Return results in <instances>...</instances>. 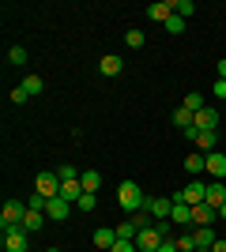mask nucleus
I'll list each match as a JSON object with an SVG mask.
<instances>
[{"label":"nucleus","instance_id":"12","mask_svg":"<svg viewBox=\"0 0 226 252\" xmlns=\"http://www.w3.org/2000/svg\"><path fill=\"white\" fill-rule=\"evenodd\" d=\"M215 219H219L215 207H207V203H196V207H193V226H211Z\"/></svg>","mask_w":226,"mask_h":252},{"label":"nucleus","instance_id":"39","mask_svg":"<svg viewBox=\"0 0 226 252\" xmlns=\"http://www.w3.org/2000/svg\"><path fill=\"white\" fill-rule=\"evenodd\" d=\"M219 219H226V203H223V207H219Z\"/></svg>","mask_w":226,"mask_h":252},{"label":"nucleus","instance_id":"37","mask_svg":"<svg viewBox=\"0 0 226 252\" xmlns=\"http://www.w3.org/2000/svg\"><path fill=\"white\" fill-rule=\"evenodd\" d=\"M219 79H226V57L219 61Z\"/></svg>","mask_w":226,"mask_h":252},{"label":"nucleus","instance_id":"33","mask_svg":"<svg viewBox=\"0 0 226 252\" xmlns=\"http://www.w3.org/2000/svg\"><path fill=\"white\" fill-rule=\"evenodd\" d=\"M109 252H140V249H136V241H117Z\"/></svg>","mask_w":226,"mask_h":252},{"label":"nucleus","instance_id":"27","mask_svg":"<svg viewBox=\"0 0 226 252\" xmlns=\"http://www.w3.org/2000/svg\"><path fill=\"white\" fill-rule=\"evenodd\" d=\"M173 11H177L181 19H189V15L196 11V4H193V0H173Z\"/></svg>","mask_w":226,"mask_h":252},{"label":"nucleus","instance_id":"13","mask_svg":"<svg viewBox=\"0 0 226 252\" xmlns=\"http://www.w3.org/2000/svg\"><path fill=\"white\" fill-rule=\"evenodd\" d=\"M207 173H211L215 181L226 177V155L223 151H211V155H207Z\"/></svg>","mask_w":226,"mask_h":252},{"label":"nucleus","instance_id":"15","mask_svg":"<svg viewBox=\"0 0 226 252\" xmlns=\"http://www.w3.org/2000/svg\"><path fill=\"white\" fill-rule=\"evenodd\" d=\"M42 226H45V211L27 207V215H23V230H27V233H38Z\"/></svg>","mask_w":226,"mask_h":252},{"label":"nucleus","instance_id":"26","mask_svg":"<svg viewBox=\"0 0 226 252\" xmlns=\"http://www.w3.org/2000/svg\"><path fill=\"white\" fill-rule=\"evenodd\" d=\"M162 27H166V34H181V31H185V19L177 15V11H173V15H170L166 23H162Z\"/></svg>","mask_w":226,"mask_h":252},{"label":"nucleus","instance_id":"38","mask_svg":"<svg viewBox=\"0 0 226 252\" xmlns=\"http://www.w3.org/2000/svg\"><path fill=\"white\" fill-rule=\"evenodd\" d=\"M211 252H226V241H215V245H211Z\"/></svg>","mask_w":226,"mask_h":252},{"label":"nucleus","instance_id":"19","mask_svg":"<svg viewBox=\"0 0 226 252\" xmlns=\"http://www.w3.org/2000/svg\"><path fill=\"white\" fill-rule=\"evenodd\" d=\"M193 241H196V249H211V245H215V230H211V226H196Z\"/></svg>","mask_w":226,"mask_h":252},{"label":"nucleus","instance_id":"29","mask_svg":"<svg viewBox=\"0 0 226 252\" xmlns=\"http://www.w3.org/2000/svg\"><path fill=\"white\" fill-rule=\"evenodd\" d=\"M125 42H129V49H143L147 38H143V31H129V34H125Z\"/></svg>","mask_w":226,"mask_h":252},{"label":"nucleus","instance_id":"16","mask_svg":"<svg viewBox=\"0 0 226 252\" xmlns=\"http://www.w3.org/2000/svg\"><path fill=\"white\" fill-rule=\"evenodd\" d=\"M113 245H117V230H106V226H98V230H95V249L109 252Z\"/></svg>","mask_w":226,"mask_h":252},{"label":"nucleus","instance_id":"41","mask_svg":"<svg viewBox=\"0 0 226 252\" xmlns=\"http://www.w3.org/2000/svg\"><path fill=\"white\" fill-rule=\"evenodd\" d=\"M196 252H211V249H196Z\"/></svg>","mask_w":226,"mask_h":252},{"label":"nucleus","instance_id":"7","mask_svg":"<svg viewBox=\"0 0 226 252\" xmlns=\"http://www.w3.org/2000/svg\"><path fill=\"white\" fill-rule=\"evenodd\" d=\"M204 196H207V185H204V181H189V189L177 192L173 200H181V203H189V207H196V203H204Z\"/></svg>","mask_w":226,"mask_h":252},{"label":"nucleus","instance_id":"32","mask_svg":"<svg viewBox=\"0 0 226 252\" xmlns=\"http://www.w3.org/2000/svg\"><path fill=\"white\" fill-rule=\"evenodd\" d=\"M177 241V249L181 252H196V241H193V233H181V237H173Z\"/></svg>","mask_w":226,"mask_h":252},{"label":"nucleus","instance_id":"6","mask_svg":"<svg viewBox=\"0 0 226 252\" xmlns=\"http://www.w3.org/2000/svg\"><path fill=\"white\" fill-rule=\"evenodd\" d=\"M34 189H38V196H45V200H57V196H61V177H57V169L53 173H38V185H34Z\"/></svg>","mask_w":226,"mask_h":252},{"label":"nucleus","instance_id":"28","mask_svg":"<svg viewBox=\"0 0 226 252\" xmlns=\"http://www.w3.org/2000/svg\"><path fill=\"white\" fill-rule=\"evenodd\" d=\"M75 207H79V211H95V207H98V196H95V192H83Z\"/></svg>","mask_w":226,"mask_h":252},{"label":"nucleus","instance_id":"22","mask_svg":"<svg viewBox=\"0 0 226 252\" xmlns=\"http://www.w3.org/2000/svg\"><path fill=\"white\" fill-rule=\"evenodd\" d=\"M79 185H83V192H98V185H102L98 169H87V173H79Z\"/></svg>","mask_w":226,"mask_h":252},{"label":"nucleus","instance_id":"11","mask_svg":"<svg viewBox=\"0 0 226 252\" xmlns=\"http://www.w3.org/2000/svg\"><path fill=\"white\" fill-rule=\"evenodd\" d=\"M68 207H72V203L57 196V200H49V203H45V219H53V222H65V219H68Z\"/></svg>","mask_w":226,"mask_h":252},{"label":"nucleus","instance_id":"10","mask_svg":"<svg viewBox=\"0 0 226 252\" xmlns=\"http://www.w3.org/2000/svg\"><path fill=\"white\" fill-rule=\"evenodd\" d=\"M170 15H173V0H159V4H151V8H147L151 23H166Z\"/></svg>","mask_w":226,"mask_h":252},{"label":"nucleus","instance_id":"1","mask_svg":"<svg viewBox=\"0 0 226 252\" xmlns=\"http://www.w3.org/2000/svg\"><path fill=\"white\" fill-rule=\"evenodd\" d=\"M117 203L129 211V215H140L143 203H147V196H143V189L136 185V181H121L117 185Z\"/></svg>","mask_w":226,"mask_h":252},{"label":"nucleus","instance_id":"18","mask_svg":"<svg viewBox=\"0 0 226 252\" xmlns=\"http://www.w3.org/2000/svg\"><path fill=\"white\" fill-rule=\"evenodd\" d=\"M79 196H83V185H79V181H61V200L79 203Z\"/></svg>","mask_w":226,"mask_h":252},{"label":"nucleus","instance_id":"35","mask_svg":"<svg viewBox=\"0 0 226 252\" xmlns=\"http://www.w3.org/2000/svg\"><path fill=\"white\" fill-rule=\"evenodd\" d=\"M159 252H181V249H177V241L170 237V241H162V245H159Z\"/></svg>","mask_w":226,"mask_h":252},{"label":"nucleus","instance_id":"4","mask_svg":"<svg viewBox=\"0 0 226 252\" xmlns=\"http://www.w3.org/2000/svg\"><path fill=\"white\" fill-rule=\"evenodd\" d=\"M27 245H31V233L23 230V226L4 230V252H27Z\"/></svg>","mask_w":226,"mask_h":252},{"label":"nucleus","instance_id":"5","mask_svg":"<svg viewBox=\"0 0 226 252\" xmlns=\"http://www.w3.org/2000/svg\"><path fill=\"white\" fill-rule=\"evenodd\" d=\"M162 241H166V237L159 233V226H147V230L136 233V249H140V252H159Z\"/></svg>","mask_w":226,"mask_h":252},{"label":"nucleus","instance_id":"14","mask_svg":"<svg viewBox=\"0 0 226 252\" xmlns=\"http://www.w3.org/2000/svg\"><path fill=\"white\" fill-rule=\"evenodd\" d=\"M121 68H125V61H121L117 53H109V57H102V64H98V72L106 75V79H113V75H121Z\"/></svg>","mask_w":226,"mask_h":252},{"label":"nucleus","instance_id":"17","mask_svg":"<svg viewBox=\"0 0 226 252\" xmlns=\"http://www.w3.org/2000/svg\"><path fill=\"white\" fill-rule=\"evenodd\" d=\"M196 147H200V155L219 151V132H196Z\"/></svg>","mask_w":226,"mask_h":252},{"label":"nucleus","instance_id":"9","mask_svg":"<svg viewBox=\"0 0 226 252\" xmlns=\"http://www.w3.org/2000/svg\"><path fill=\"white\" fill-rule=\"evenodd\" d=\"M204 203H207V207H223V203H226V185H223V181H211V185H207V196H204Z\"/></svg>","mask_w":226,"mask_h":252},{"label":"nucleus","instance_id":"36","mask_svg":"<svg viewBox=\"0 0 226 252\" xmlns=\"http://www.w3.org/2000/svg\"><path fill=\"white\" fill-rule=\"evenodd\" d=\"M215 98H226V79H215Z\"/></svg>","mask_w":226,"mask_h":252},{"label":"nucleus","instance_id":"25","mask_svg":"<svg viewBox=\"0 0 226 252\" xmlns=\"http://www.w3.org/2000/svg\"><path fill=\"white\" fill-rule=\"evenodd\" d=\"M8 64L23 68V64H27V49H23V45H11V49H8Z\"/></svg>","mask_w":226,"mask_h":252},{"label":"nucleus","instance_id":"23","mask_svg":"<svg viewBox=\"0 0 226 252\" xmlns=\"http://www.w3.org/2000/svg\"><path fill=\"white\" fill-rule=\"evenodd\" d=\"M23 91L34 98V94H42V91H45V83L38 79V75H23Z\"/></svg>","mask_w":226,"mask_h":252},{"label":"nucleus","instance_id":"3","mask_svg":"<svg viewBox=\"0 0 226 252\" xmlns=\"http://www.w3.org/2000/svg\"><path fill=\"white\" fill-rule=\"evenodd\" d=\"M143 211H147V215H151L155 222H162V219H170V211H173V200H166V196H147Z\"/></svg>","mask_w":226,"mask_h":252},{"label":"nucleus","instance_id":"40","mask_svg":"<svg viewBox=\"0 0 226 252\" xmlns=\"http://www.w3.org/2000/svg\"><path fill=\"white\" fill-rule=\"evenodd\" d=\"M45 252H61V249H45Z\"/></svg>","mask_w":226,"mask_h":252},{"label":"nucleus","instance_id":"31","mask_svg":"<svg viewBox=\"0 0 226 252\" xmlns=\"http://www.w3.org/2000/svg\"><path fill=\"white\" fill-rule=\"evenodd\" d=\"M57 177H61V181H79V169H75L72 162H68V166H61V169H57Z\"/></svg>","mask_w":226,"mask_h":252},{"label":"nucleus","instance_id":"34","mask_svg":"<svg viewBox=\"0 0 226 252\" xmlns=\"http://www.w3.org/2000/svg\"><path fill=\"white\" fill-rule=\"evenodd\" d=\"M27 98H31V94H27L23 87H15V91H11V102H15V105H23V102H27Z\"/></svg>","mask_w":226,"mask_h":252},{"label":"nucleus","instance_id":"30","mask_svg":"<svg viewBox=\"0 0 226 252\" xmlns=\"http://www.w3.org/2000/svg\"><path fill=\"white\" fill-rule=\"evenodd\" d=\"M204 94H189V98H185V109H193V113H200V109H204Z\"/></svg>","mask_w":226,"mask_h":252},{"label":"nucleus","instance_id":"21","mask_svg":"<svg viewBox=\"0 0 226 252\" xmlns=\"http://www.w3.org/2000/svg\"><path fill=\"white\" fill-rule=\"evenodd\" d=\"M185 169H189V173H204V169H207V155H200V151H193V155L185 158Z\"/></svg>","mask_w":226,"mask_h":252},{"label":"nucleus","instance_id":"24","mask_svg":"<svg viewBox=\"0 0 226 252\" xmlns=\"http://www.w3.org/2000/svg\"><path fill=\"white\" fill-rule=\"evenodd\" d=\"M193 109H185V105H181V109H177V113H173V125H177V128H181V132H185V128H193Z\"/></svg>","mask_w":226,"mask_h":252},{"label":"nucleus","instance_id":"2","mask_svg":"<svg viewBox=\"0 0 226 252\" xmlns=\"http://www.w3.org/2000/svg\"><path fill=\"white\" fill-rule=\"evenodd\" d=\"M23 215H27V203L8 200L4 211H0V230H15V226H23Z\"/></svg>","mask_w":226,"mask_h":252},{"label":"nucleus","instance_id":"20","mask_svg":"<svg viewBox=\"0 0 226 252\" xmlns=\"http://www.w3.org/2000/svg\"><path fill=\"white\" fill-rule=\"evenodd\" d=\"M170 222H185V226H189V222H193V207H189V203H181V200H173Z\"/></svg>","mask_w":226,"mask_h":252},{"label":"nucleus","instance_id":"8","mask_svg":"<svg viewBox=\"0 0 226 252\" xmlns=\"http://www.w3.org/2000/svg\"><path fill=\"white\" fill-rule=\"evenodd\" d=\"M193 128H196V132H215V128H219V109L204 105V109L193 117Z\"/></svg>","mask_w":226,"mask_h":252}]
</instances>
